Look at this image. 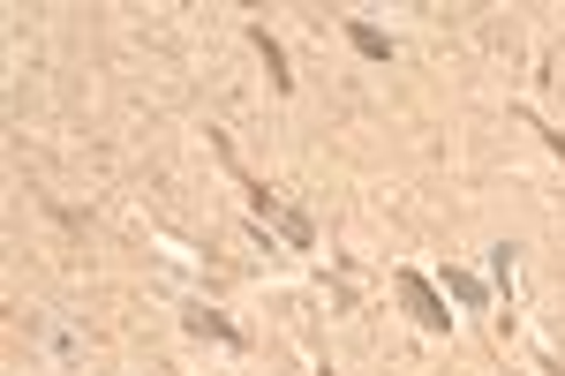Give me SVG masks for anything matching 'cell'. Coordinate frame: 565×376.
<instances>
[{
	"instance_id": "6da1fadb",
	"label": "cell",
	"mask_w": 565,
	"mask_h": 376,
	"mask_svg": "<svg viewBox=\"0 0 565 376\" xmlns=\"http://www.w3.org/2000/svg\"><path fill=\"white\" fill-rule=\"evenodd\" d=\"M212 151H218V166H226L234 181H242V196H249V211H257V226H271V234H279V241H287L295 256H309V249H317V218H309L302 204H287V196H279L271 181H257V173L242 166L234 136H212Z\"/></svg>"
},
{
	"instance_id": "7a4b0ae2",
	"label": "cell",
	"mask_w": 565,
	"mask_h": 376,
	"mask_svg": "<svg viewBox=\"0 0 565 376\" xmlns=\"http://www.w3.org/2000/svg\"><path fill=\"white\" fill-rule=\"evenodd\" d=\"M392 293H399V309H407V324H415V332H430V339L452 332V301H445V287H437L430 271L399 264V271H392Z\"/></svg>"
},
{
	"instance_id": "3957f363",
	"label": "cell",
	"mask_w": 565,
	"mask_h": 376,
	"mask_svg": "<svg viewBox=\"0 0 565 376\" xmlns=\"http://www.w3.org/2000/svg\"><path fill=\"white\" fill-rule=\"evenodd\" d=\"M181 332H189V339H218V346H234V354L249 346V332H242V324H226L218 309H204V301H196V309H181Z\"/></svg>"
},
{
	"instance_id": "277c9868",
	"label": "cell",
	"mask_w": 565,
	"mask_h": 376,
	"mask_svg": "<svg viewBox=\"0 0 565 376\" xmlns=\"http://www.w3.org/2000/svg\"><path fill=\"white\" fill-rule=\"evenodd\" d=\"M249 45L264 53V76H271V90H279V98H295V68H287V45L271 39L264 23H249Z\"/></svg>"
},
{
	"instance_id": "5b68a950",
	"label": "cell",
	"mask_w": 565,
	"mask_h": 376,
	"mask_svg": "<svg viewBox=\"0 0 565 376\" xmlns=\"http://www.w3.org/2000/svg\"><path fill=\"white\" fill-rule=\"evenodd\" d=\"M445 301H460V309H490V301H498V287H490V279H476V271H460V264H445Z\"/></svg>"
},
{
	"instance_id": "8992f818",
	"label": "cell",
	"mask_w": 565,
	"mask_h": 376,
	"mask_svg": "<svg viewBox=\"0 0 565 376\" xmlns=\"http://www.w3.org/2000/svg\"><path fill=\"white\" fill-rule=\"evenodd\" d=\"M348 45H354V53H362V61H377V68H385V61H392V39H385V31H377V23H362V15H354V23H348Z\"/></svg>"
},
{
	"instance_id": "52a82bcc",
	"label": "cell",
	"mask_w": 565,
	"mask_h": 376,
	"mask_svg": "<svg viewBox=\"0 0 565 376\" xmlns=\"http://www.w3.org/2000/svg\"><path fill=\"white\" fill-rule=\"evenodd\" d=\"M513 241H498V249H490V287H513Z\"/></svg>"
},
{
	"instance_id": "ba28073f",
	"label": "cell",
	"mask_w": 565,
	"mask_h": 376,
	"mask_svg": "<svg viewBox=\"0 0 565 376\" xmlns=\"http://www.w3.org/2000/svg\"><path fill=\"white\" fill-rule=\"evenodd\" d=\"M527 128H535V136H543V143H551V151L565 159V128H558V121H535V114H527Z\"/></svg>"
},
{
	"instance_id": "9c48e42d",
	"label": "cell",
	"mask_w": 565,
	"mask_h": 376,
	"mask_svg": "<svg viewBox=\"0 0 565 376\" xmlns=\"http://www.w3.org/2000/svg\"><path fill=\"white\" fill-rule=\"evenodd\" d=\"M543 376H565V362H558V354H543Z\"/></svg>"
}]
</instances>
